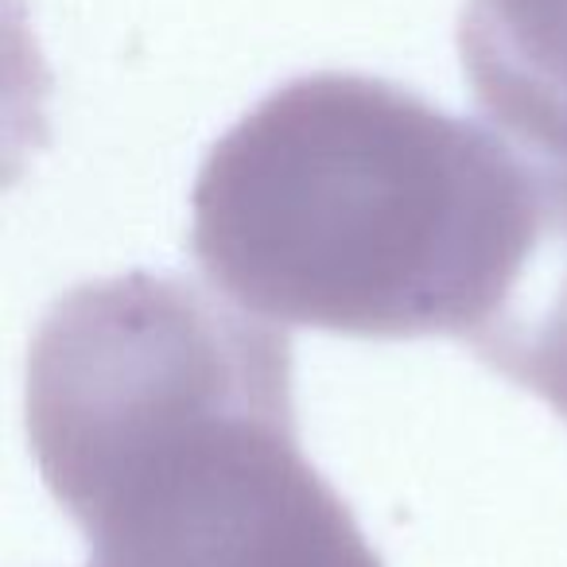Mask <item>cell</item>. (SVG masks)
I'll use <instances>...</instances> for the list:
<instances>
[{
    "label": "cell",
    "instance_id": "1",
    "mask_svg": "<svg viewBox=\"0 0 567 567\" xmlns=\"http://www.w3.org/2000/svg\"><path fill=\"white\" fill-rule=\"evenodd\" d=\"M28 435L90 567H381L300 451L288 334L190 280L66 292L32 339Z\"/></svg>",
    "mask_w": 567,
    "mask_h": 567
},
{
    "label": "cell",
    "instance_id": "2",
    "mask_svg": "<svg viewBox=\"0 0 567 567\" xmlns=\"http://www.w3.org/2000/svg\"><path fill=\"white\" fill-rule=\"evenodd\" d=\"M544 164L358 74L296 79L206 156L190 249L237 308L350 339L471 342L517 280Z\"/></svg>",
    "mask_w": 567,
    "mask_h": 567
},
{
    "label": "cell",
    "instance_id": "3",
    "mask_svg": "<svg viewBox=\"0 0 567 567\" xmlns=\"http://www.w3.org/2000/svg\"><path fill=\"white\" fill-rule=\"evenodd\" d=\"M458 55L494 125L567 167V0H471Z\"/></svg>",
    "mask_w": 567,
    "mask_h": 567
},
{
    "label": "cell",
    "instance_id": "4",
    "mask_svg": "<svg viewBox=\"0 0 567 567\" xmlns=\"http://www.w3.org/2000/svg\"><path fill=\"white\" fill-rule=\"evenodd\" d=\"M466 347L567 420V167L544 164L540 214L520 272Z\"/></svg>",
    "mask_w": 567,
    "mask_h": 567
}]
</instances>
